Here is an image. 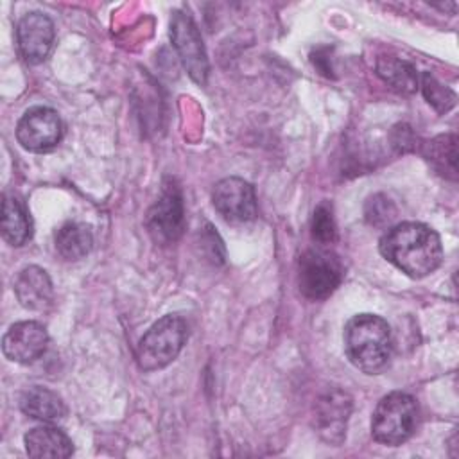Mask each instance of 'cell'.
I'll return each mask as SVG.
<instances>
[{
	"mask_svg": "<svg viewBox=\"0 0 459 459\" xmlns=\"http://www.w3.org/2000/svg\"><path fill=\"white\" fill-rule=\"evenodd\" d=\"M380 255L409 278L420 280L432 274L443 262L439 235L423 222H398L378 240Z\"/></svg>",
	"mask_w": 459,
	"mask_h": 459,
	"instance_id": "1",
	"label": "cell"
},
{
	"mask_svg": "<svg viewBox=\"0 0 459 459\" xmlns=\"http://www.w3.org/2000/svg\"><path fill=\"white\" fill-rule=\"evenodd\" d=\"M344 353L348 360L368 375L387 368L393 355L391 326L375 314H357L344 326Z\"/></svg>",
	"mask_w": 459,
	"mask_h": 459,
	"instance_id": "2",
	"label": "cell"
},
{
	"mask_svg": "<svg viewBox=\"0 0 459 459\" xmlns=\"http://www.w3.org/2000/svg\"><path fill=\"white\" fill-rule=\"evenodd\" d=\"M188 337V326L178 314L160 317L140 339L136 362L142 371H158L174 362Z\"/></svg>",
	"mask_w": 459,
	"mask_h": 459,
	"instance_id": "3",
	"label": "cell"
},
{
	"mask_svg": "<svg viewBox=\"0 0 459 459\" xmlns=\"http://www.w3.org/2000/svg\"><path fill=\"white\" fill-rule=\"evenodd\" d=\"M416 425V400L407 393L393 391L377 403L371 418V434L382 445L398 446L414 434Z\"/></svg>",
	"mask_w": 459,
	"mask_h": 459,
	"instance_id": "4",
	"label": "cell"
},
{
	"mask_svg": "<svg viewBox=\"0 0 459 459\" xmlns=\"http://www.w3.org/2000/svg\"><path fill=\"white\" fill-rule=\"evenodd\" d=\"M342 278V262L330 249H307L298 260V285L308 299H326L341 285Z\"/></svg>",
	"mask_w": 459,
	"mask_h": 459,
	"instance_id": "5",
	"label": "cell"
},
{
	"mask_svg": "<svg viewBox=\"0 0 459 459\" xmlns=\"http://www.w3.org/2000/svg\"><path fill=\"white\" fill-rule=\"evenodd\" d=\"M145 228L151 238L160 244L167 246L176 240L185 231V204L183 194L176 179L167 178L161 183V190L156 201L151 204L145 215Z\"/></svg>",
	"mask_w": 459,
	"mask_h": 459,
	"instance_id": "6",
	"label": "cell"
},
{
	"mask_svg": "<svg viewBox=\"0 0 459 459\" xmlns=\"http://www.w3.org/2000/svg\"><path fill=\"white\" fill-rule=\"evenodd\" d=\"M63 138V122L56 109L47 106L29 108L16 126L18 143L30 152H48Z\"/></svg>",
	"mask_w": 459,
	"mask_h": 459,
	"instance_id": "7",
	"label": "cell"
},
{
	"mask_svg": "<svg viewBox=\"0 0 459 459\" xmlns=\"http://www.w3.org/2000/svg\"><path fill=\"white\" fill-rule=\"evenodd\" d=\"M170 39L192 81L197 84H206L210 70L206 50L197 25L186 13H174L170 20Z\"/></svg>",
	"mask_w": 459,
	"mask_h": 459,
	"instance_id": "8",
	"label": "cell"
},
{
	"mask_svg": "<svg viewBox=\"0 0 459 459\" xmlns=\"http://www.w3.org/2000/svg\"><path fill=\"white\" fill-rule=\"evenodd\" d=\"M212 203L217 213L233 224L249 222L256 217L255 186L237 176L224 178L212 190Z\"/></svg>",
	"mask_w": 459,
	"mask_h": 459,
	"instance_id": "9",
	"label": "cell"
},
{
	"mask_svg": "<svg viewBox=\"0 0 459 459\" xmlns=\"http://www.w3.org/2000/svg\"><path fill=\"white\" fill-rule=\"evenodd\" d=\"M54 38L52 20L39 11L23 14L16 25V47L22 59L29 65H39L47 59Z\"/></svg>",
	"mask_w": 459,
	"mask_h": 459,
	"instance_id": "10",
	"label": "cell"
},
{
	"mask_svg": "<svg viewBox=\"0 0 459 459\" xmlns=\"http://www.w3.org/2000/svg\"><path fill=\"white\" fill-rule=\"evenodd\" d=\"M48 348V332L38 321H18L9 326L2 339L5 359L18 364L36 362Z\"/></svg>",
	"mask_w": 459,
	"mask_h": 459,
	"instance_id": "11",
	"label": "cell"
},
{
	"mask_svg": "<svg viewBox=\"0 0 459 459\" xmlns=\"http://www.w3.org/2000/svg\"><path fill=\"white\" fill-rule=\"evenodd\" d=\"M351 412V398L339 391H328L316 403V429L317 434L330 445L342 443L346 436V423Z\"/></svg>",
	"mask_w": 459,
	"mask_h": 459,
	"instance_id": "12",
	"label": "cell"
},
{
	"mask_svg": "<svg viewBox=\"0 0 459 459\" xmlns=\"http://www.w3.org/2000/svg\"><path fill=\"white\" fill-rule=\"evenodd\" d=\"M14 294L27 310H45L52 305L54 287L45 269L38 265L23 267L14 280Z\"/></svg>",
	"mask_w": 459,
	"mask_h": 459,
	"instance_id": "13",
	"label": "cell"
},
{
	"mask_svg": "<svg viewBox=\"0 0 459 459\" xmlns=\"http://www.w3.org/2000/svg\"><path fill=\"white\" fill-rule=\"evenodd\" d=\"M25 450L30 457L65 459L74 454L72 439L57 427L39 425L30 429L25 437Z\"/></svg>",
	"mask_w": 459,
	"mask_h": 459,
	"instance_id": "14",
	"label": "cell"
},
{
	"mask_svg": "<svg viewBox=\"0 0 459 459\" xmlns=\"http://www.w3.org/2000/svg\"><path fill=\"white\" fill-rule=\"evenodd\" d=\"M20 409L29 418H34L45 423H52L66 416V405L63 398L56 391L41 385H34L22 394Z\"/></svg>",
	"mask_w": 459,
	"mask_h": 459,
	"instance_id": "15",
	"label": "cell"
},
{
	"mask_svg": "<svg viewBox=\"0 0 459 459\" xmlns=\"http://www.w3.org/2000/svg\"><path fill=\"white\" fill-rule=\"evenodd\" d=\"M2 237L11 246H23L32 237V219L20 199L14 195H4L2 201Z\"/></svg>",
	"mask_w": 459,
	"mask_h": 459,
	"instance_id": "16",
	"label": "cell"
},
{
	"mask_svg": "<svg viewBox=\"0 0 459 459\" xmlns=\"http://www.w3.org/2000/svg\"><path fill=\"white\" fill-rule=\"evenodd\" d=\"M54 244H56V251L70 262L81 260L84 258L91 247H93V233L90 230V226L82 224V222H65L54 237Z\"/></svg>",
	"mask_w": 459,
	"mask_h": 459,
	"instance_id": "17",
	"label": "cell"
},
{
	"mask_svg": "<svg viewBox=\"0 0 459 459\" xmlns=\"http://www.w3.org/2000/svg\"><path fill=\"white\" fill-rule=\"evenodd\" d=\"M421 154L443 178H457V138L455 134H439L421 143Z\"/></svg>",
	"mask_w": 459,
	"mask_h": 459,
	"instance_id": "18",
	"label": "cell"
},
{
	"mask_svg": "<svg viewBox=\"0 0 459 459\" xmlns=\"http://www.w3.org/2000/svg\"><path fill=\"white\" fill-rule=\"evenodd\" d=\"M377 74L378 77L387 82L393 90L400 93H414L420 84V77L416 74V68L394 56H380L377 59Z\"/></svg>",
	"mask_w": 459,
	"mask_h": 459,
	"instance_id": "19",
	"label": "cell"
},
{
	"mask_svg": "<svg viewBox=\"0 0 459 459\" xmlns=\"http://www.w3.org/2000/svg\"><path fill=\"white\" fill-rule=\"evenodd\" d=\"M421 91L427 99V102L437 111V113H446L455 106V93L441 84L430 72L421 74Z\"/></svg>",
	"mask_w": 459,
	"mask_h": 459,
	"instance_id": "20",
	"label": "cell"
},
{
	"mask_svg": "<svg viewBox=\"0 0 459 459\" xmlns=\"http://www.w3.org/2000/svg\"><path fill=\"white\" fill-rule=\"evenodd\" d=\"M310 233L319 246L332 244L337 238V226L330 203L323 201L316 206L310 221Z\"/></svg>",
	"mask_w": 459,
	"mask_h": 459,
	"instance_id": "21",
	"label": "cell"
},
{
	"mask_svg": "<svg viewBox=\"0 0 459 459\" xmlns=\"http://www.w3.org/2000/svg\"><path fill=\"white\" fill-rule=\"evenodd\" d=\"M364 213H366V221L369 224H373L377 228H384V226H387L394 219L396 206H394V203L387 195L377 194V195L368 199Z\"/></svg>",
	"mask_w": 459,
	"mask_h": 459,
	"instance_id": "22",
	"label": "cell"
},
{
	"mask_svg": "<svg viewBox=\"0 0 459 459\" xmlns=\"http://www.w3.org/2000/svg\"><path fill=\"white\" fill-rule=\"evenodd\" d=\"M416 134L412 133V129L405 124H398L393 127V133H391V142H393V147L398 151V152H407V151H416Z\"/></svg>",
	"mask_w": 459,
	"mask_h": 459,
	"instance_id": "23",
	"label": "cell"
}]
</instances>
